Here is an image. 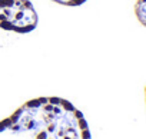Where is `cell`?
Listing matches in <instances>:
<instances>
[{
  "label": "cell",
  "instance_id": "1",
  "mask_svg": "<svg viewBox=\"0 0 146 139\" xmlns=\"http://www.w3.org/2000/svg\"><path fill=\"white\" fill-rule=\"evenodd\" d=\"M37 26V13L29 0H0V27L16 32L30 33Z\"/></svg>",
  "mask_w": 146,
  "mask_h": 139
},
{
  "label": "cell",
  "instance_id": "2",
  "mask_svg": "<svg viewBox=\"0 0 146 139\" xmlns=\"http://www.w3.org/2000/svg\"><path fill=\"white\" fill-rule=\"evenodd\" d=\"M135 13L137 20L146 27V0H137L135 6Z\"/></svg>",
  "mask_w": 146,
  "mask_h": 139
},
{
  "label": "cell",
  "instance_id": "3",
  "mask_svg": "<svg viewBox=\"0 0 146 139\" xmlns=\"http://www.w3.org/2000/svg\"><path fill=\"white\" fill-rule=\"evenodd\" d=\"M54 3H59V5H63V6H80L83 5L86 0H52Z\"/></svg>",
  "mask_w": 146,
  "mask_h": 139
}]
</instances>
